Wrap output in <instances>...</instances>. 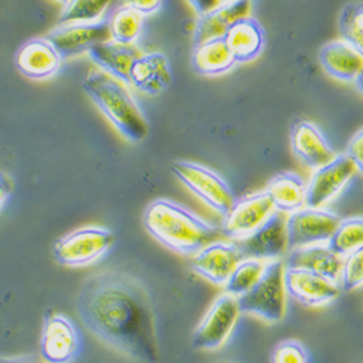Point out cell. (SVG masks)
<instances>
[{"label": "cell", "instance_id": "52a82bcc", "mask_svg": "<svg viewBox=\"0 0 363 363\" xmlns=\"http://www.w3.org/2000/svg\"><path fill=\"white\" fill-rule=\"evenodd\" d=\"M241 310L238 298L224 292L216 298L192 333V346L199 350L223 347L238 323Z\"/></svg>", "mask_w": 363, "mask_h": 363}, {"label": "cell", "instance_id": "9c48e42d", "mask_svg": "<svg viewBox=\"0 0 363 363\" xmlns=\"http://www.w3.org/2000/svg\"><path fill=\"white\" fill-rule=\"evenodd\" d=\"M82 349L76 323L63 313H50L44 318L40 353L45 363H72Z\"/></svg>", "mask_w": 363, "mask_h": 363}, {"label": "cell", "instance_id": "7a4b0ae2", "mask_svg": "<svg viewBox=\"0 0 363 363\" xmlns=\"http://www.w3.org/2000/svg\"><path fill=\"white\" fill-rule=\"evenodd\" d=\"M147 233L166 249L180 255L194 256L217 240L218 230L189 208L172 199H156L143 216Z\"/></svg>", "mask_w": 363, "mask_h": 363}, {"label": "cell", "instance_id": "5b68a950", "mask_svg": "<svg viewBox=\"0 0 363 363\" xmlns=\"http://www.w3.org/2000/svg\"><path fill=\"white\" fill-rule=\"evenodd\" d=\"M285 262L270 260L266 263L263 275L257 284L243 296L238 298L241 313L253 314L266 323H279L286 314Z\"/></svg>", "mask_w": 363, "mask_h": 363}, {"label": "cell", "instance_id": "d590c367", "mask_svg": "<svg viewBox=\"0 0 363 363\" xmlns=\"http://www.w3.org/2000/svg\"><path fill=\"white\" fill-rule=\"evenodd\" d=\"M13 192L12 177L6 172H0V209L5 206Z\"/></svg>", "mask_w": 363, "mask_h": 363}, {"label": "cell", "instance_id": "ffe728a7", "mask_svg": "<svg viewBox=\"0 0 363 363\" xmlns=\"http://www.w3.org/2000/svg\"><path fill=\"white\" fill-rule=\"evenodd\" d=\"M224 40L237 65L252 63L263 52L266 34L260 22L247 16L235 22L224 35Z\"/></svg>", "mask_w": 363, "mask_h": 363}, {"label": "cell", "instance_id": "d6986e66", "mask_svg": "<svg viewBox=\"0 0 363 363\" xmlns=\"http://www.w3.org/2000/svg\"><path fill=\"white\" fill-rule=\"evenodd\" d=\"M252 6V0H230V2H223L206 15L198 16L194 29V45L224 37L235 22L250 16Z\"/></svg>", "mask_w": 363, "mask_h": 363}, {"label": "cell", "instance_id": "f546056e", "mask_svg": "<svg viewBox=\"0 0 363 363\" xmlns=\"http://www.w3.org/2000/svg\"><path fill=\"white\" fill-rule=\"evenodd\" d=\"M340 38L363 55V0L347 4L339 15Z\"/></svg>", "mask_w": 363, "mask_h": 363}, {"label": "cell", "instance_id": "836d02e7", "mask_svg": "<svg viewBox=\"0 0 363 363\" xmlns=\"http://www.w3.org/2000/svg\"><path fill=\"white\" fill-rule=\"evenodd\" d=\"M119 2L143 16L153 15L163 6V0H119Z\"/></svg>", "mask_w": 363, "mask_h": 363}, {"label": "cell", "instance_id": "ab89813d", "mask_svg": "<svg viewBox=\"0 0 363 363\" xmlns=\"http://www.w3.org/2000/svg\"><path fill=\"white\" fill-rule=\"evenodd\" d=\"M223 2H230V0H223Z\"/></svg>", "mask_w": 363, "mask_h": 363}, {"label": "cell", "instance_id": "83f0119b", "mask_svg": "<svg viewBox=\"0 0 363 363\" xmlns=\"http://www.w3.org/2000/svg\"><path fill=\"white\" fill-rule=\"evenodd\" d=\"M113 0H69L58 16V25L102 21Z\"/></svg>", "mask_w": 363, "mask_h": 363}, {"label": "cell", "instance_id": "277c9868", "mask_svg": "<svg viewBox=\"0 0 363 363\" xmlns=\"http://www.w3.org/2000/svg\"><path fill=\"white\" fill-rule=\"evenodd\" d=\"M115 241L111 228L84 225L58 238L52 246V257L65 267H89L101 262L112 250Z\"/></svg>", "mask_w": 363, "mask_h": 363}, {"label": "cell", "instance_id": "7c38bea8", "mask_svg": "<svg viewBox=\"0 0 363 363\" xmlns=\"http://www.w3.org/2000/svg\"><path fill=\"white\" fill-rule=\"evenodd\" d=\"M356 167L346 155H336L327 164L314 170L307 184V206L324 208L347 186Z\"/></svg>", "mask_w": 363, "mask_h": 363}, {"label": "cell", "instance_id": "44dd1931", "mask_svg": "<svg viewBox=\"0 0 363 363\" xmlns=\"http://www.w3.org/2000/svg\"><path fill=\"white\" fill-rule=\"evenodd\" d=\"M285 266L306 269L339 284L343 257L333 250L327 243L313 245L289 250Z\"/></svg>", "mask_w": 363, "mask_h": 363}, {"label": "cell", "instance_id": "8992f818", "mask_svg": "<svg viewBox=\"0 0 363 363\" xmlns=\"http://www.w3.org/2000/svg\"><path fill=\"white\" fill-rule=\"evenodd\" d=\"M170 169L180 184L214 213L223 217L228 213L235 198L221 174L201 163L189 160H177Z\"/></svg>", "mask_w": 363, "mask_h": 363}, {"label": "cell", "instance_id": "ac0fdd59", "mask_svg": "<svg viewBox=\"0 0 363 363\" xmlns=\"http://www.w3.org/2000/svg\"><path fill=\"white\" fill-rule=\"evenodd\" d=\"M291 148L302 163L314 170L336 156L321 130L310 121H296L292 125Z\"/></svg>", "mask_w": 363, "mask_h": 363}, {"label": "cell", "instance_id": "8fae6325", "mask_svg": "<svg viewBox=\"0 0 363 363\" xmlns=\"http://www.w3.org/2000/svg\"><path fill=\"white\" fill-rule=\"evenodd\" d=\"M63 60L87 54L94 47L111 41L106 19L98 22H76L58 25L45 35Z\"/></svg>", "mask_w": 363, "mask_h": 363}, {"label": "cell", "instance_id": "f1b7e54d", "mask_svg": "<svg viewBox=\"0 0 363 363\" xmlns=\"http://www.w3.org/2000/svg\"><path fill=\"white\" fill-rule=\"evenodd\" d=\"M327 245L342 257L363 246V217L340 220Z\"/></svg>", "mask_w": 363, "mask_h": 363}, {"label": "cell", "instance_id": "e575fe53", "mask_svg": "<svg viewBox=\"0 0 363 363\" xmlns=\"http://www.w3.org/2000/svg\"><path fill=\"white\" fill-rule=\"evenodd\" d=\"M186 2L191 5L198 16H202L218 8L223 4V0H186Z\"/></svg>", "mask_w": 363, "mask_h": 363}, {"label": "cell", "instance_id": "d6a6232c", "mask_svg": "<svg viewBox=\"0 0 363 363\" xmlns=\"http://www.w3.org/2000/svg\"><path fill=\"white\" fill-rule=\"evenodd\" d=\"M346 156L354 164L356 172L363 173V128L357 131L349 141L346 148Z\"/></svg>", "mask_w": 363, "mask_h": 363}, {"label": "cell", "instance_id": "603a6c76", "mask_svg": "<svg viewBox=\"0 0 363 363\" xmlns=\"http://www.w3.org/2000/svg\"><path fill=\"white\" fill-rule=\"evenodd\" d=\"M87 55L98 70L130 86L131 69L135 60L141 55V51L135 45L118 44L111 40L94 47Z\"/></svg>", "mask_w": 363, "mask_h": 363}, {"label": "cell", "instance_id": "6da1fadb", "mask_svg": "<svg viewBox=\"0 0 363 363\" xmlns=\"http://www.w3.org/2000/svg\"><path fill=\"white\" fill-rule=\"evenodd\" d=\"M76 313L99 342L137 362L160 356L156 315L150 294L133 275L105 270L90 277L76 298Z\"/></svg>", "mask_w": 363, "mask_h": 363}, {"label": "cell", "instance_id": "cb8c5ba5", "mask_svg": "<svg viewBox=\"0 0 363 363\" xmlns=\"http://www.w3.org/2000/svg\"><path fill=\"white\" fill-rule=\"evenodd\" d=\"M277 213L289 216L307 206V184L298 173L284 172L269 182L264 189Z\"/></svg>", "mask_w": 363, "mask_h": 363}, {"label": "cell", "instance_id": "484cf974", "mask_svg": "<svg viewBox=\"0 0 363 363\" xmlns=\"http://www.w3.org/2000/svg\"><path fill=\"white\" fill-rule=\"evenodd\" d=\"M106 21L109 25L111 40L118 44L135 45L141 37L144 16L131 8L121 5Z\"/></svg>", "mask_w": 363, "mask_h": 363}, {"label": "cell", "instance_id": "4316f807", "mask_svg": "<svg viewBox=\"0 0 363 363\" xmlns=\"http://www.w3.org/2000/svg\"><path fill=\"white\" fill-rule=\"evenodd\" d=\"M266 263L267 262L260 259L245 257L233 270V274L224 285V291L235 298L243 296L257 284L263 275Z\"/></svg>", "mask_w": 363, "mask_h": 363}, {"label": "cell", "instance_id": "74e56055", "mask_svg": "<svg viewBox=\"0 0 363 363\" xmlns=\"http://www.w3.org/2000/svg\"><path fill=\"white\" fill-rule=\"evenodd\" d=\"M11 363H37V362H31V360H15Z\"/></svg>", "mask_w": 363, "mask_h": 363}, {"label": "cell", "instance_id": "1f68e13d", "mask_svg": "<svg viewBox=\"0 0 363 363\" xmlns=\"http://www.w3.org/2000/svg\"><path fill=\"white\" fill-rule=\"evenodd\" d=\"M270 363H308V354L299 342L285 340L272 352Z\"/></svg>", "mask_w": 363, "mask_h": 363}, {"label": "cell", "instance_id": "d4e9b609", "mask_svg": "<svg viewBox=\"0 0 363 363\" xmlns=\"http://www.w3.org/2000/svg\"><path fill=\"white\" fill-rule=\"evenodd\" d=\"M191 65L198 74L213 77L231 72L237 63L224 37H221L195 45L191 57Z\"/></svg>", "mask_w": 363, "mask_h": 363}, {"label": "cell", "instance_id": "ba28073f", "mask_svg": "<svg viewBox=\"0 0 363 363\" xmlns=\"http://www.w3.org/2000/svg\"><path fill=\"white\" fill-rule=\"evenodd\" d=\"M340 223L337 214L325 208L304 206L286 216L289 250L313 245H325Z\"/></svg>", "mask_w": 363, "mask_h": 363}, {"label": "cell", "instance_id": "4dcf8cb0", "mask_svg": "<svg viewBox=\"0 0 363 363\" xmlns=\"http://www.w3.org/2000/svg\"><path fill=\"white\" fill-rule=\"evenodd\" d=\"M339 285L343 292H352L363 286V246L343 257Z\"/></svg>", "mask_w": 363, "mask_h": 363}, {"label": "cell", "instance_id": "3957f363", "mask_svg": "<svg viewBox=\"0 0 363 363\" xmlns=\"http://www.w3.org/2000/svg\"><path fill=\"white\" fill-rule=\"evenodd\" d=\"M83 90L127 141L141 143L147 137L148 121L125 83L92 70L83 80Z\"/></svg>", "mask_w": 363, "mask_h": 363}, {"label": "cell", "instance_id": "5bb4252c", "mask_svg": "<svg viewBox=\"0 0 363 363\" xmlns=\"http://www.w3.org/2000/svg\"><path fill=\"white\" fill-rule=\"evenodd\" d=\"M285 289L288 296L304 307H323L339 298L342 289L337 282H333L314 272L285 266Z\"/></svg>", "mask_w": 363, "mask_h": 363}, {"label": "cell", "instance_id": "8d00e7d4", "mask_svg": "<svg viewBox=\"0 0 363 363\" xmlns=\"http://www.w3.org/2000/svg\"><path fill=\"white\" fill-rule=\"evenodd\" d=\"M354 86H356V89L359 90V92L363 95V69L360 70V73L357 74V77L354 79Z\"/></svg>", "mask_w": 363, "mask_h": 363}, {"label": "cell", "instance_id": "4fadbf2b", "mask_svg": "<svg viewBox=\"0 0 363 363\" xmlns=\"http://www.w3.org/2000/svg\"><path fill=\"white\" fill-rule=\"evenodd\" d=\"M245 259L237 243L216 240L192 256L191 267L209 284L224 286L235 266Z\"/></svg>", "mask_w": 363, "mask_h": 363}, {"label": "cell", "instance_id": "f35d334b", "mask_svg": "<svg viewBox=\"0 0 363 363\" xmlns=\"http://www.w3.org/2000/svg\"><path fill=\"white\" fill-rule=\"evenodd\" d=\"M54 2H58V4H62V5H66L69 0H54Z\"/></svg>", "mask_w": 363, "mask_h": 363}, {"label": "cell", "instance_id": "30bf717a", "mask_svg": "<svg viewBox=\"0 0 363 363\" xmlns=\"http://www.w3.org/2000/svg\"><path fill=\"white\" fill-rule=\"evenodd\" d=\"M274 213V202L266 191L243 196L234 201L224 216L221 233L230 240L240 241L253 234Z\"/></svg>", "mask_w": 363, "mask_h": 363}, {"label": "cell", "instance_id": "2e32d148", "mask_svg": "<svg viewBox=\"0 0 363 363\" xmlns=\"http://www.w3.org/2000/svg\"><path fill=\"white\" fill-rule=\"evenodd\" d=\"M62 55L45 37L26 41L15 55L18 72L31 80L54 77L62 67Z\"/></svg>", "mask_w": 363, "mask_h": 363}, {"label": "cell", "instance_id": "e0dca14e", "mask_svg": "<svg viewBox=\"0 0 363 363\" xmlns=\"http://www.w3.org/2000/svg\"><path fill=\"white\" fill-rule=\"evenodd\" d=\"M172 79L170 62L164 52H141L133 65L130 86L144 95L157 96L170 87Z\"/></svg>", "mask_w": 363, "mask_h": 363}, {"label": "cell", "instance_id": "9a60e30c", "mask_svg": "<svg viewBox=\"0 0 363 363\" xmlns=\"http://www.w3.org/2000/svg\"><path fill=\"white\" fill-rule=\"evenodd\" d=\"M245 257L260 259L264 262L279 260L289 250L286 234V216L275 213L249 237L237 241Z\"/></svg>", "mask_w": 363, "mask_h": 363}, {"label": "cell", "instance_id": "7402d4cb", "mask_svg": "<svg viewBox=\"0 0 363 363\" xmlns=\"http://www.w3.org/2000/svg\"><path fill=\"white\" fill-rule=\"evenodd\" d=\"M318 62L323 70L340 82H354L363 69V55L345 40L324 44L318 51Z\"/></svg>", "mask_w": 363, "mask_h": 363}]
</instances>
